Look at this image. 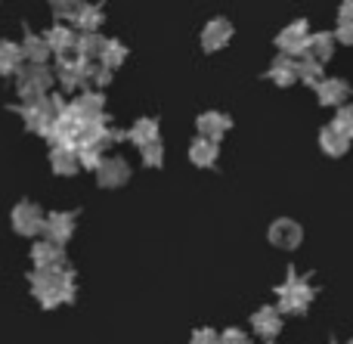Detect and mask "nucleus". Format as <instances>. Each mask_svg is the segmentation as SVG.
<instances>
[{
	"instance_id": "nucleus-8",
	"label": "nucleus",
	"mask_w": 353,
	"mask_h": 344,
	"mask_svg": "<svg viewBox=\"0 0 353 344\" xmlns=\"http://www.w3.org/2000/svg\"><path fill=\"white\" fill-rule=\"evenodd\" d=\"M128 180H130V165L121 155H105L103 165L97 168V183L103 186V190H118V186H124Z\"/></svg>"
},
{
	"instance_id": "nucleus-22",
	"label": "nucleus",
	"mask_w": 353,
	"mask_h": 344,
	"mask_svg": "<svg viewBox=\"0 0 353 344\" xmlns=\"http://www.w3.org/2000/svg\"><path fill=\"white\" fill-rule=\"evenodd\" d=\"M50 168H53V174H59V177H74V174L81 171L78 149H72V146H53V152H50Z\"/></svg>"
},
{
	"instance_id": "nucleus-39",
	"label": "nucleus",
	"mask_w": 353,
	"mask_h": 344,
	"mask_svg": "<svg viewBox=\"0 0 353 344\" xmlns=\"http://www.w3.org/2000/svg\"><path fill=\"white\" fill-rule=\"evenodd\" d=\"M338 22H353V0H341L338 3Z\"/></svg>"
},
{
	"instance_id": "nucleus-33",
	"label": "nucleus",
	"mask_w": 353,
	"mask_h": 344,
	"mask_svg": "<svg viewBox=\"0 0 353 344\" xmlns=\"http://www.w3.org/2000/svg\"><path fill=\"white\" fill-rule=\"evenodd\" d=\"M140 159L146 168H161L165 165V146L161 143H152V146H143L140 149Z\"/></svg>"
},
{
	"instance_id": "nucleus-11",
	"label": "nucleus",
	"mask_w": 353,
	"mask_h": 344,
	"mask_svg": "<svg viewBox=\"0 0 353 344\" xmlns=\"http://www.w3.org/2000/svg\"><path fill=\"white\" fill-rule=\"evenodd\" d=\"M74 227H78V221H74L72 211H50L47 221H43V236L56 245H65L74 236Z\"/></svg>"
},
{
	"instance_id": "nucleus-9",
	"label": "nucleus",
	"mask_w": 353,
	"mask_h": 344,
	"mask_svg": "<svg viewBox=\"0 0 353 344\" xmlns=\"http://www.w3.org/2000/svg\"><path fill=\"white\" fill-rule=\"evenodd\" d=\"M230 41H232V22L223 19V16L211 19V22L201 28V37H199V43H201L205 53H220Z\"/></svg>"
},
{
	"instance_id": "nucleus-26",
	"label": "nucleus",
	"mask_w": 353,
	"mask_h": 344,
	"mask_svg": "<svg viewBox=\"0 0 353 344\" xmlns=\"http://www.w3.org/2000/svg\"><path fill=\"white\" fill-rule=\"evenodd\" d=\"M332 53H335V34H332V31H313L310 41H307L304 56H310V59H316V62H329Z\"/></svg>"
},
{
	"instance_id": "nucleus-1",
	"label": "nucleus",
	"mask_w": 353,
	"mask_h": 344,
	"mask_svg": "<svg viewBox=\"0 0 353 344\" xmlns=\"http://www.w3.org/2000/svg\"><path fill=\"white\" fill-rule=\"evenodd\" d=\"M31 295L41 307L56 310L62 304H72L74 295H78V279L68 267H56V270H31L28 276Z\"/></svg>"
},
{
	"instance_id": "nucleus-31",
	"label": "nucleus",
	"mask_w": 353,
	"mask_h": 344,
	"mask_svg": "<svg viewBox=\"0 0 353 344\" xmlns=\"http://www.w3.org/2000/svg\"><path fill=\"white\" fill-rule=\"evenodd\" d=\"M332 128L341 130V134L347 136V140H353V105L344 103L341 109L335 112V118H332Z\"/></svg>"
},
{
	"instance_id": "nucleus-5",
	"label": "nucleus",
	"mask_w": 353,
	"mask_h": 344,
	"mask_svg": "<svg viewBox=\"0 0 353 344\" xmlns=\"http://www.w3.org/2000/svg\"><path fill=\"white\" fill-rule=\"evenodd\" d=\"M43 221H47V214L41 211V205L28 202V199L16 202V208L10 211L12 230H16L19 236H25V239H31V236H43Z\"/></svg>"
},
{
	"instance_id": "nucleus-16",
	"label": "nucleus",
	"mask_w": 353,
	"mask_h": 344,
	"mask_svg": "<svg viewBox=\"0 0 353 344\" xmlns=\"http://www.w3.org/2000/svg\"><path fill=\"white\" fill-rule=\"evenodd\" d=\"M43 37H47L50 50H53L56 56H68L78 50V31H74L72 22H56Z\"/></svg>"
},
{
	"instance_id": "nucleus-14",
	"label": "nucleus",
	"mask_w": 353,
	"mask_h": 344,
	"mask_svg": "<svg viewBox=\"0 0 353 344\" xmlns=\"http://www.w3.org/2000/svg\"><path fill=\"white\" fill-rule=\"evenodd\" d=\"M251 329H254L257 338L273 341L276 335L282 332V314H279V307H273V304H267V307H257L254 316H251Z\"/></svg>"
},
{
	"instance_id": "nucleus-30",
	"label": "nucleus",
	"mask_w": 353,
	"mask_h": 344,
	"mask_svg": "<svg viewBox=\"0 0 353 344\" xmlns=\"http://www.w3.org/2000/svg\"><path fill=\"white\" fill-rule=\"evenodd\" d=\"M323 78H325L323 62L310 59V56H301V59H298V81H304L307 87H316Z\"/></svg>"
},
{
	"instance_id": "nucleus-12",
	"label": "nucleus",
	"mask_w": 353,
	"mask_h": 344,
	"mask_svg": "<svg viewBox=\"0 0 353 344\" xmlns=\"http://www.w3.org/2000/svg\"><path fill=\"white\" fill-rule=\"evenodd\" d=\"M232 128V118L226 115V112H201L199 118H195V130H199V136H205V140H223L226 134H230Z\"/></svg>"
},
{
	"instance_id": "nucleus-17",
	"label": "nucleus",
	"mask_w": 353,
	"mask_h": 344,
	"mask_svg": "<svg viewBox=\"0 0 353 344\" xmlns=\"http://www.w3.org/2000/svg\"><path fill=\"white\" fill-rule=\"evenodd\" d=\"M112 130H115V128H109V124H105V118H97V121H87V124H81L78 146L105 149V146H109V143H115V140H112Z\"/></svg>"
},
{
	"instance_id": "nucleus-35",
	"label": "nucleus",
	"mask_w": 353,
	"mask_h": 344,
	"mask_svg": "<svg viewBox=\"0 0 353 344\" xmlns=\"http://www.w3.org/2000/svg\"><path fill=\"white\" fill-rule=\"evenodd\" d=\"M220 344H251V335L239 326H230L220 332Z\"/></svg>"
},
{
	"instance_id": "nucleus-27",
	"label": "nucleus",
	"mask_w": 353,
	"mask_h": 344,
	"mask_svg": "<svg viewBox=\"0 0 353 344\" xmlns=\"http://www.w3.org/2000/svg\"><path fill=\"white\" fill-rule=\"evenodd\" d=\"M350 143L353 140H347V136H344L341 130H335L332 124L319 130V149H323L325 155H332V159H341V155H347Z\"/></svg>"
},
{
	"instance_id": "nucleus-34",
	"label": "nucleus",
	"mask_w": 353,
	"mask_h": 344,
	"mask_svg": "<svg viewBox=\"0 0 353 344\" xmlns=\"http://www.w3.org/2000/svg\"><path fill=\"white\" fill-rule=\"evenodd\" d=\"M112 74H115L112 68L93 62V65H90V87H93V90H103V87H109L112 84Z\"/></svg>"
},
{
	"instance_id": "nucleus-32",
	"label": "nucleus",
	"mask_w": 353,
	"mask_h": 344,
	"mask_svg": "<svg viewBox=\"0 0 353 344\" xmlns=\"http://www.w3.org/2000/svg\"><path fill=\"white\" fill-rule=\"evenodd\" d=\"M103 149H93V146H78V161L81 168H87V171H97L99 165H103Z\"/></svg>"
},
{
	"instance_id": "nucleus-15",
	"label": "nucleus",
	"mask_w": 353,
	"mask_h": 344,
	"mask_svg": "<svg viewBox=\"0 0 353 344\" xmlns=\"http://www.w3.org/2000/svg\"><path fill=\"white\" fill-rule=\"evenodd\" d=\"M313 90H316L319 103L329 105V109H341V105L347 103V97H350V84L344 78H323Z\"/></svg>"
},
{
	"instance_id": "nucleus-29",
	"label": "nucleus",
	"mask_w": 353,
	"mask_h": 344,
	"mask_svg": "<svg viewBox=\"0 0 353 344\" xmlns=\"http://www.w3.org/2000/svg\"><path fill=\"white\" fill-rule=\"evenodd\" d=\"M103 43H105V37L99 34V31H90V34H78V50H74V53L84 56V59H90V62H97L99 53H103Z\"/></svg>"
},
{
	"instance_id": "nucleus-13",
	"label": "nucleus",
	"mask_w": 353,
	"mask_h": 344,
	"mask_svg": "<svg viewBox=\"0 0 353 344\" xmlns=\"http://www.w3.org/2000/svg\"><path fill=\"white\" fill-rule=\"evenodd\" d=\"M31 264H34V270H56V267H65V248L50 242V239L34 242V245H31Z\"/></svg>"
},
{
	"instance_id": "nucleus-19",
	"label": "nucleus",
	"mask_w": 353,
	"mask_h": 344,
	"mask_svg": "<svg viewBox=\"0 0 353 344\" xmlns=\"http://www.w3.org/2000/svg\"><path fill=\"white\" fill-rule=\"evenodd\" d=\"M103 19H105V12H103V6H99V3H81L68 22L74 25V31H81V34H90V31L103 28Z\"/></svg>"
},
{
	"instance_id": "nucleus-24",
	"label": "nucleus",
	"mask_w": 353,
	"mask_h": 344,
	"mask_svg": "<svg viewBox=\"0 0 353 344\" xmlns=\"http://www.w3.org/2000/svg\"><path fill=\"white\" fill-rule=\"evenodd\" d=\"M25 68V56H22V43L16 41H0V74H19Z\"/></svg>"
},
{
	"instance_id": "nucleus-10",
	"label": "nucleus",
	"mask_w": 353,
	"mask_h": 344,
	"mask_svg": "<svg viewBox=\"0 0 353 344\" xmlns=\"http://www.w3.org/2000/svg\"><path fill=\"white\" fill-rule=\"evenodd\" d=\"M270 242H273L276 248L294 252V248L304 242V230H301V223L292 221V217H279V221L270 223Z\"/></svg>"
},
{
	"instance_id": "nucleus-18",
	"label": "nucleus",
	"mask_w": 353,
	"mask_h": 344,
	"mask_svg": "<svg viewBox=\"0 0 353 344\" xmlns=\"http://www.w3.org/2000/svg\"><path fill=\"white\" fill-rule=\"evenodd\" d=\"M22 56H25V65H47L53 50H50L47 37L34 34V31H25V41H22Z\"/></svg>"
},
{
	"instance_id": "nucleus-7",
	"label": "nucleus",
	"mask_w": 353,
	"mask_h": 344,
	"mask_svg": "<svg viewBox=\"0 0 353 344\" xmlns=\"http://www.w3.org/2000/svg\"><path fill=\"white\" fill-rule=\"evenodd\" d=\"M68 109L78 115V121L81 124H87V121H97V118H105L103 115V109H105V97H103V90H93V87H87V90H81L78 97L68 103Z\"/></svg>"
},
{
	"instance_id": "nucleus-28",
	"label": "nucleus",
	"mask_w": 353,
	"mask_h": 344,
	"mask_svg": "<svg viewBox=\"0 0 353 344\" xmlns=\"http://www.w3.org/2000/svg\"><path fill=\"white\" fill-rule=\"evenodd\" d=\"M97 62L115 72L118 65H124V62H128V47H124V43L118 41V37H105L103 53H99V59H97Z\"/></svg>"
},
{
	"instance_id": "nucleus-25",
	"label": "nucleus",
	"mask_w": 353,
	"mask_h": 344,
	"mask_svg": "<svg viewBox=\"0 0 353 344\" xmlns=\"http://www.w3.org/2000/svg\"><path fill=\"white\" fill-rule=\"evenodd\" d=\"M19 115H22V121H25V128L28 130H34V134H47V128L50 124H53V118L47 115V112H43V105L41 103H22L19 105Z\"/></svg>"
},
{
	"instance_id": "nucleus-40",
	"label": "nucleus",
	"mask_w": 353,
	"mask_h": 344,
	"mask_svg": "<svg viewBox=\"0 0 353 344\" xmlns=\"http://www.w3.org/2000/svg\"><path fill=\"white\" fill-rule=\"evenodd\" d=\"M261 344H276V341H261Z\"/></svg>"
},
{
	"instance_id": "nucleus-23",
	"label": "nucleus",
	"mask_w": 353,
	"mask_h": 344,
	"mask_svg": "<svg viewBox=\"0 0 353 344\" xmlns=\"http://www.w3.org/2000/svg\"><path fill=\"white\" fill-rule=\"evenodd\" d=\"M220 159V149L214 140H205V136H195L192 143H189V161H192L195 168H214Z\"/></svg>"
},
{
	"instance_id": "nucleus-37",
	"label": "nucleus",
	"mask_w": 353,
	"mask_h": 344,
	"mask_svg": "<svg viewBox=\"0 0 353 344\" xmlns=\"http://www.w3.org/2000/svg\"><path fill=\"white\" fill-rule=\"evenodd\" d=\"M189 344H220V332L211 326H201L192 332V338H189Z\"/></svg>"
},
{
	"instance_id": "nucleus-21",
	"label": "nucleus",
	"mask_w": 353,
	"mask_h": 344,
	"mask_svg": "<svg viewBox=\"0 0 353 344\" xmlns=\"http://www.w3.org/2000/svg\"><path fill=\"white\" fill-rule=\"evenodd\" d=\"M267 78L273 81L276 87H292L298 81V59L294 56H276L273 65L267 68Z\"/></svg>"
},
{
	"instance_id": "nucleus-36",
	"label": "nucleus",
	"mask_w": 353,
	"mask_h": 344,
	"mask_svg": "<svg viewBox=\"0 0 353 344\" xmlns=\"http://www.w3.org/2000/svg\"><path fill=\"white\" fill-rule=\"evenodd\" d=\"M81 3H84V0H50V6H53V12L59 19H72Z\"/></svg>"
},
{
	"instance_id": "nucleus-6",
	"label": "nucleus",
	"mask_w": 353,
	"mask_h": 344,
	"mask_svg": "<svg viewBox=\"0 0 353 344\" xmlns=\"http://www.w3.org/2000/svg\"><path fill=\"white\" fill-rule=\"evenodd\" d=\"M310 22L307 19H294V22H288L285 28L276 34V47H279L282 56H294V59H301V56L307 53V41H310Z\"/></svg>"
},
{
	"instance_id": "nucleus-20",
	"label": "nucleus",
	"mask_w": 353,
	"mask_h": 344,
	"mask_svg": "<svg viewBox=\"0 0 353 344\" xmlns=\"http://www.w3.org/2000/svg\"><path fill=\"white\" fill-rule=\"evenodd\" d=\"M161 128H159V118H137L134 124H130L128 130V140L134 143V146H152V143H161Z\"/></svg>"
},
{
	"instance_id": "nucleus-38",
	"label": "nucleus",
	"mask_w": 353,
	"mask_h": 344,
	"mask_svg": "<svg viewBox=\"0 0 353 344\" xmlns=\"http://www.w3.org/2000/svg\"><path fill=\"white\" fill-rule=\"evenodd\" d=\"M332 34H335V43L353 47V22H338V28L332 31Z\"/></svg>"
},
{
	"instance_id": "nucleus-4",
	"label": "nucleus",
	"mask_w": 353,
	"mask_h": 344,
	"mask_svg": "<svg viewBox=\"0 0 353 344\" xmlns=\"http://www.w3.org/2000/svg\"><path fill=\"white\" fill-rule=\"evenodd\" d=\"M90 65H93L90 59H84V56H78V53H68V56H59V59H56L53 74H56L62 90L74 93L78 87L90 84Z\"/></svg>"
},
{
	"instance_id": "nucleus-2",
	"label": "nucleus",
	"mask_w": 353,
	"mask_h": 344,
	"mask_svg": "<svg viewBox=\"0 0 353 344\" xmlns=\"http://www.w3.org/2000/svg\"><path fill=\"white\" fill-rule=\"evenodd\" d=\"M276 307H279V314L282 316H298V314H307L310 310V304H313V298H316V289L310 285V279L307 276H301L298 270H288V276H285V283L282 285H276Z\"/></svg>"
},
{
	"instance_id": "nucleus-3",
	"label": "nucleus",
	"mask_w": 353,
	"mask_h": 344,
	"mask_svg": "<svg viewBox=\"0 0 353 344\" xmlns=\"http://www.w3.org/2000/svg\"><path fill=\"white\" fill-rule=\"evenodd\" d=\"M16 93L22 103H37V99H43L50 90H53V68L50 65H25L22 72L16 74Z\"/></svg>"
}]
</instances>
